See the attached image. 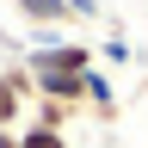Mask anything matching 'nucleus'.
I'll return each mask as SVG.
<instances>
[{
  "instance_id": "39448f33",
  "label": "nucleus",
  "mask_w": 148,
  "mask_h": 148,
  "mask_svg": "<svg viewBox=\"0 0 148 148\" xmlns=\"http://www.w3.org/2000/svg\"><path fill=\"white\" fill-rule=\"evenodd\" d=\"M18 148H68L62 130H43V123H25L18 130Z\"/></svg>"
},
{
  "instance_id": "f03ea898",
  "label": "nucleus",
  "mask_w": 148,
  "mask_h": 148,
  "mask_svg": "<svg viewBox=\"0 0 148 148\" xmlns=\"http://www.w3.org/2000/svg\"><path fill=\"white\" fill-rule=\"evenodd\" d=\"M37 105V80L31 68H0V130H25Z\"/></svg>"
},
{
  "instance_id": "7ed1b4c3",
  "label": "nucleus",
  "mask_w": 148,
  "mask_h": 148,
  "mask_svg": "<svg viewBox=\"0 0 148 148\" xmlns=\"http://www.w3.org/2000/svg\"><path fill=\"white\" fill-rule=\"evenodd\" d=\"M12 12L25 18V25H37V31H56V25H68V0H12Z\"/></svg>"
},
{
  "instance_id": "423d86ee",
  "label": "nucleus",
  "mask_w": 148,
  "mask_h": 148,
  "mask_svg": "<svg viewBox=\"0 0 148 148\" xmlns=\"http://www.w3.org/2000/svg\"><path fill=\"white\" fill-rule=\"evenodd\" d=\"M99 18V0H68V25H92Z\"/></svg>"
},
{
  "instance_id": "f257e3e1",
  "label": "nucleus",
  "mask_w": 148,
  "mask_h": 148,
  "mask_svg": "<svg viewBox=\"0 0 148 148\" xmlns=\"http://www.w3.org/2000/svg\"><path fill=\"white\" fill-rule=\"evenodd\" d=\"M25 68L31 74H92L99 62H92V43H80V37H49V43L25 49Z\"/></svg>"
},
{
  "instance_id": "0eeeda50",
  "label": "nucleus",
  "mask_w": 148,
  "mask_h": 148,
  "mask_svg": "<svg viewBox=\"0 0 148 148\" xmlns=\"http://www.w3.org/2000/svg\"><path fill=\"white\" fill-rule=\"evenodd\" d=\"M99 56H105V62H130V56H136V49H130L123 37H105V43H99Z\"/></svg>"
},
{
  "instance_id": "20e7f679",
  "label": "nucleus",
  "mask_w": 148,
  "mask_h": 148,
  "mask_svg": "<svg viewBox=\"0 0 148 148\" xmlns=\"http://www.w3.org/2000/svg\"><path fill=\"white\" fill-rule=\"evenodd\" d=\"M86 105L99 111V117H117V92H111V74H105V68L86 74Z\"/></svg>"
}]
</instances>
